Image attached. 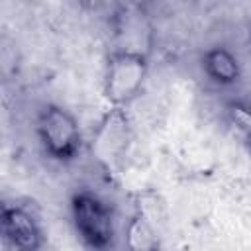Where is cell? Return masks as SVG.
Segmentation results:
<instances>
[{"label": "cell", "instance_id": "1", "mask_svg": "<svg viewBox=\"0 0 251 251\" xmlns=\"http://www.w3.org/2000/svg\"><path fill=\"white\" fill-rule=\"evenodd\" d=\"M39 139L47 151L57 161H69L78 151V127L75 120L57 106H47L37 124Z\"/></svg>", "mask_w": 251, "mask_h": 251}, {"label": "cell", "instance_id": "2", "mask_svg": "<svg viewBox=\"0 0 251 251\" xmlns=\"http://www.w3.org/2000/svg\"><path fill=\"white\" fill-rule=\"evenodd\" d=\"M73 218L82 241L90 247H106L112 241L114 227L110 210L92 194H76L73 198Z\"/></svg>", "mask_w": 251, "mask_h": 251}, {"label": "cell", "instance_id": "3", "mask_svg": "<svg viewBox=\"0 0 251 251\" xmlns=\"http://www.w3.org/2000/svg\"><path fill=\"white\" fill-rule=\"evenodd\" d=\"M2 235L4 241L10 243L16 249H37L41 243V233L39 227L35 226L33 218L20 210V208H4L2 210Z\"/></svg>", "mask_w": 251, "mask_h": 251}, {"label": "cell", "instance_id": "4", "mask_svg": "<svg viewBox=\"0 0 251 251\" xmlns=\"http://www.w3.org/2000/svg\"><path fill=\"white\" fill-rule=\"evenodd\" d=\"M204 71L208 76L220 84H231L239 78V65L237 59L224 47L210 49L204 55Z\"/></svg>", "mask_w": 251, "mask_h": 251}, {"label": "cell", "instance_id": "5", "mask_svg": "<svg viewBox=\"0 0 251 251\" xmlns=\"http://www.w3.org/2000/svg\"><path fill=\"white\" fill-rule=\"evenodd\" d=\"M227 112H229L231 124H235L237 129H241L243 133H247L251 137V110L241 104H231L227 108Z\"/></svg>", "mask_w": 251, "mask_h": 251}]
</instances>
